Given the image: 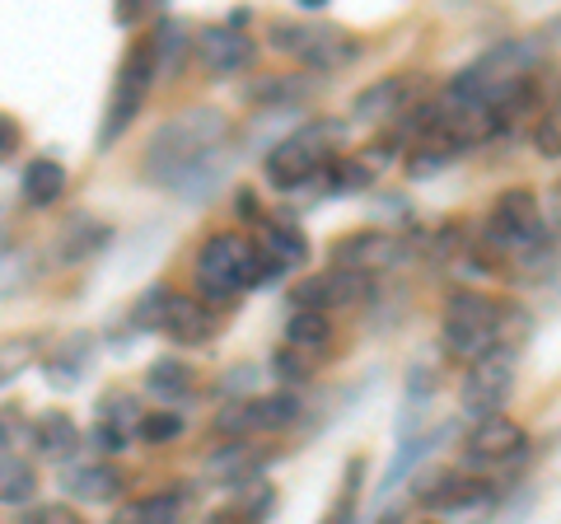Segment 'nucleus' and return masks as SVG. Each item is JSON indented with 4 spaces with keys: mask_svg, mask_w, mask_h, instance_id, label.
<instances>
[{
    "mask_svg": "<svg viewBox=\"0 0 561 524\" xmlns=\"http://www.w3.org/2000/svg\"><path fill=\"white\" fill-rule=\"evenodd\" d=\"M230 117L220 109H183L169 122L150 132L146 150H140V173L154 187L183 192V197H197L202 187H216L225 164H230Z\"/></svg>",
    "mask_w": 561,
    "mask_h": 524,
    "instance_id": "nucleus-1",
    "label": "nucleus"
},
{
    "mask_svg": "<svg viewBox=\"0 0 561 524\" xmlns=\"http://www.w3.org/2000/svg\"><path fill=\"white\" fill-rule=\"evenodd\" d=\"M529 338V314L515 300L486 295L478 286H454L440 305V342L449 356L463 365H478L491 352H519Z\"/></svg>",
    "mask_w": 561,
    "mask_h": 524,
    "instance_id": "nucleus-2",
    "label": "nucleus"
},
{
    "mask_svg": "<svg viewBox=\"0 0 561 524\" xmlns=\"http://www.w3.org/2000/svg\"><path fill=\"white\" fill-rule=\"evenodd\" d=\"M276 282L272 258L257 249L253 235L243 230H216L197 243L192 253V295H202L206 305L230 309L239 295L262 291Z\"/></svg>",
    "mask_w": 561,
    "mask_h": 524,
    "instance_id": "nucleus-3",
    "label": "nucleus"
},
{
    "mask_svg": "<svg viewBox=\"0 0 561 524\" xmlns=\"http://www.w3.org/2000/svg\"><path fill=\"white\" fill-rule=\"evenodd\" d=\"M267 47L290 57L305 76H337L360 61V38L332 20H309V14H286L267 24Z\"/></svg>",
    "mask_w": 561,
    "mask_h": 524,
    "instance_id": "nucleus-4",
    "label": "nucleus"
},
{
    "mask_svg": "<svg viewBox=\"0 0 561 524\" xmlns=\"http://www.w3.org/2000/svg\"><path fill=\"white\" fill-rule=\"evenodd\" d=\"M337 141H342V122L313 117L262 155V179H267L272 192H300L309 183H323L332 160H337Z\"/></svg>",
    "mask_w": 561,
    "mask_h": 524,
    "instance_id": "nucleus-5",
    "label": "nucleus"
},
{
    "mask_svg": "<svg viewBox=\"0 0 561 524\" xmlns=\"http://www.w3.org/2000/svg\"><path fill=\"white\" fill-rule=\"evenodd\" d=\"M482 249L505 258H538L548 249V216H542V202L534 187H501L486 206L482 220Z\"/></svg>",
    "mask_w": 561,
    "mask_h": 524,
    "instance_id": "nucleus-6",
    "label": "nucleus"
},
{
    "mask_svg": "<svg viewBox=\"0 0 561 524\" xmlns=\"http://www.w3.org/2000/svg\"><path fill=\"white\" fill-rule=\"evenodd\" d=\"M160 80V61H154V43L150 33L131 38V47L122 52L117 61V76H113V90H108V109H103V127H99V146L113 150L122 136L131 132V122L146 109V99Z\"/></svg>",
    "mask_w": 561,
    "mask_h": 524,
    "instance_id": "nucleus-7",
    "label": "nucleus"
},
{
    "mask_svg": "<svg viewBox=\"0 0 561 524\" xmlns=\"http://www.w3.org/2000/svg\"><path fill=\"white\" fill-rule=\"evenodd\" d=\"M305 417V403L295 389H267V394H249L234 408L220 412L216 431L225 441H249V435H280Z\"/></svg>",
    "mask_w": 561,
    "mask_h": 524,
    "instance_id": "nucleus-8",
    "label": "nucleus"
},
{
    "mask_svg": "<svg viewBox=\"0 0 561 524\" xmlns=\"http://www.w3.org/2000/svg\"><path fill=\"white\" fill-rule=\"evenodd\" d=\"M529 454V431H524L515 417H486V422H472L463 435V449H459V464L468 474L486 478L491 468H505V464H519Z\"/></svg>",
    "mask_w": 561,
    "mask_h": 524,
    "instance_id": "nucleus-9",
    "label": "nucleus"
},
{
    "mask_svg": "<svg viewBox=\"0 0 561 524\" xmlns=\"http://www.w3.org/2000/svg\"><path fill=\"white\" fill-rule=\"evenodd\" d=\"M515 394V352H491L486 361L468 365L459 379V408L472 422H486V417H501L505 403Z\"/></svg>",
    "mask_w": 561,
    "mask_h": 524,
    "instance_id": "nucleus-10",
    "label": "nucleus"
},
{
    "mask_svg": "<svg viewBox=\"0 0 561 524\" xmlns=\"http://www.w3.org/2000/svg\"><path fill=\"white\" fill-rule=\"evenodd\" d=\"M408 253H412V239L402 230H375V225H370V230H351L342 239H332L328 267H346V272L375 276V272L398 267Z\"/></svg>",
    "mask_w": 561,
    "mask_h": 524,
    "instance_id": "nucleus-11",
    "label": "nucleus"
},
{
    "mask_svg": "<svg viewBox=\"0 0 561 524\" xmlns=\"http://www.w3.org/2000/svg\"><path fill=\"white\" fill-rule=\"evenodd\" d=\"M370 300V276L346 272V267H319L305 272L300 282L286 291L290 309H313V314H332V309H356Z\"/></svg>",
    "mask_w": 561,
    "mask_h": 524,
    "instance_id": "nucleus-12",
    "label": "nucleus"
},
{
    "mask_svg": "<svg viewBox=\"0 0 561 524\" xmlns=\"http://www.w3.org/2000/svg\"><path fill=\"white\" fill-rule=\"evenodd\" d=\"M486 501H491V482L468 474L463 464L435 468L431 478L416 482V505L431 515H463V511H478Z\"/></svg>",
    "mask_w": 561,
    "mask_h": 524,
    "instance_id": "nucleus-13",
    "label": "nucleus"
},
{
    "mask_svg": "<svg viewBox=\"0 0 561 524\" xmlns=\"http://www.w3.org/2000/svg\"><path fill=\"white\" fill-rule=\"evenodd\" d=\"M192 57H197V66H202L206 76L234 80V76H243V71H253L257 43H253L243 29H234L230 20H225V24H206L197 38H192Z\"/></svg>",
    "mask_w": 561,
    "mask_h": 524,
    "instance_id": "nucleus-14",
    "label": "nucleus"
},
{
    "mask_svg": "<svg viewBox=\"0 0 561 524\" xmlns=\"http://www.w3.org/2000/svg\"><path fill=\"white\" fill-rule=\"evenodd\" d=\"M416 76L398 71V76H379L370 80L365 90H356V99H351V117L356 122H370V127H383V122H402L412 109H416Z\"/></svg>",
    "mask_w": 561,
    "mask_h": 524,
    "instance_id": "nucleus-15",
    "label": "nucleus"
},
{
    "mask_svg": "<svg viewBox=\"0 0 561 524\" xmlns=\"http://www.w3.org/2000/svg\"><path fill=\"white\" fill-rule=\"evenodd\" d=\"M220 309L216 305H206L202 295H192V291H173V300H169V319H164V338L173 346H206V342H216L220 338Z\"/></svg>",
    "mask_w": 561,
    "mask_h": 524,
    "instance_id": "nucleus-16",
    "label": "nucleus"
},
{
    "mask_svg": "<svg viewBox=\"0 0 561 524\" xmlns=\"http://www.w3.org/2000/svg\"><path fill=\"white\" fill-rule=\"evenodd\" d=\"M94 441L117 454V449H127L136 441V431H140V403H136V394L131 389H108V394H99V408H94Z\"/></svg>",
    "mask_w": 561,
    "mask_h": 524,
    "instance_id": "nucleus-17",
    "label": "nucleus"
},
{
    "mask_svg": "<svg viewBox=\"0 0 561 524\" xmlns=\"http://www.w3.org/2000/svg\"><path fill=\"white\" fill-rule=\"evenodd\" d=\"M187 501H192V492L183 482H173V487H160V492L122 501L108 524H183Z\"/></svg>",
    "mask_w": 561,
    "mask_h": 524,
    "instance_id": "nucleus-18",
    "label": "nucleus"
},
{
    "mask_svg": "<svg viewBox=\"0 0 561 524\" xmlns=\"http://www.w3.org/2000/svg\"><path fill=\"white\" fill-rule=\"evenodd\" d=\"M272 454L253 445V441H225L206 454V478H216L225 487H249L262 468H267Z\"/></svg>",
    "mask_w": 561,
    "mask_h": 524,
    "instance_id": "nucleus-19",
    "label": "nucleus"
},
{
    "mask_svg": "<svg viewBox=\"0 0 561 524\" xmlns=\"http://www.w3.org/2000/svg\"><path fill=\"white\" fill-rule=\"evenodd\" d=\"M140 379H146V394L160 398V403L173 408V412H179V403L202 394V371H192V365L179 361V356H154Z\"/></svg>",
    "mask_w": 561,
    "mask_h": 524,
    "instance_id": "nucleus-20",
    "label": "nucleus"
},
{
    "mask_svg": "<svg viewBox=\"0 0 561 524\" xmlns=\"http://www.w3.org/2000/svg\"><path fill=\"white\" fill-rule=\"evenodd\" d=\"M66 492L84 501V505H122V492H127V474L108 459H90L80 468L66 474Z\"/></svg>",
    "mask_w": 561,
    "mask_h": 524,
    "instance_id": "nucleus-21",
    "label": "nucleus"
},
{
    "mask_svg": "<svg viewBox=\"0 0 561 524\" xmlns=\"http://www.w3.org/2000/svg\"><path fill=\"white\" fill-rule=\"evenodd\" d=\"M66 183H70V173L61 160H51V155H33L20 169V197L33 212H51V206L66 197Z\"/></svg>",
    "mask_w": 561,
    "mask_h": 524,
    "instance_id": "nucleus-22",
    "label": "nucleus"
},
{
    "mask_svg": "<svg viewBox=\"0 0 561 524\" xmlns=\"http://www.w3.org/2000/svg\"><path fill=\"white\" fill-rule=\"evenodd\" d=\"M253 239L262 243V253H272L280 267L286 272H300V267H309V258H313V243H309V235L300 230L295 220H280V216H267L253 230Z\"/></svg>",
    "mask_w": 561,
    "mask_h": 524,
    "instance_id": "nucleus-23",
    "label": "nucleus"
},
{
    "mask_svg": "<svg viewBox=\"0 0 561 524\" xmlns=\"http://www.w3.org/2000/svg\"><path fill=\"white\" fill-rule=\"evenodd\" d=\"M84 445V431L76 426V417L70 412H43V417H33V449L43 454V459L51 464H70L80 454Z\"/></svg>",
    "mask_w": 561,
    "mask_h": 524,
    "instance_id": "nucleus-24",
    "label": "nucleus"
},
{
    "mask_svg": "<svg viewBox=\"0 0 561 524\" xmlns=\"http://www.w3.org/2000/svg\"><path fill=\"white\" fill-rule=\"evenodd\" d=\"M313 84H319V76H305V71L253 76L249 84H243V99H249L253 109H295V103H305L313 94Z\"/></svg>",
    "mask_w": 561,
    "mask_h": 524,
    "instance_id": "nucleus-25",
    "label": "nucleus"
},
{
    "mask_svg": "<svg viewBox=\"0 0 561 524\" xmlns=\"http://www.w3.org/2000/svg\"><path fill=\"white\" fill-rule=\"evenodd\" d=\"M332 342H337V328H332V314H313V309H290L286 319V346L305 356H328Z\"/></svg>",
    "mask_w": 561,
    "mask_h": 524,
    "instance_id": "nucleus-26",
    "label": "nucleus"
},
{
    "mask_svg": "<svg viewBox=\"0 0 561 524\" xmlns=\"http://www.w3.org/2000/svg\"><path fill=\"white\" fill-rule=\"evenodd\" d=\"M108 239H113V225H108V220L70 216V220L61 225V235H57V253H61L66 262H84V258H94Z\"/></svg>",
    "mask_w": 561,
    "mask_h": 524,
    "instance_id": "nucleus-27",
    "label": "nucleus"
},
{
    "mask_svg": "<svg viewBox=\"0 0 561 524\" xmlns=\"http://www.w3.org/2000/svg\"><path fill=\"white\" fill-rule=\"evenodd\" d=\"M360 482H365V459L356 454V459H346L342 482H337V497H332V505L323 511L319 524H356V511H360Z\"/></svg>",
    "mask_w": 561,
    "mask_h": 524,
    "instance_id": "nucleus-28",
    "label": "nucleus"
},
{
    "mask_svg": "<svg viewBox=\"0 0 561 524\" xmlns=\"http://www.w3.org/2000/svg\"><path fill=\"white\" fill-rule=\"evenodd\" d=\"M169 300H173V286H169V282H154V286H146V291H140L136 300H131L127 323L136 328V333H164Z\"/></svg>",
    "mask_w": 561,
    "mask_h": 524,
    "instance_id": "nucleus-29",
    "label": "nucleus"
},
{
    "mask_svg": "<svg viewBox=\"0 0 561 524\" xmlns=\"http://www.w3.org/2000/svg\"><path fill=\"white\" fill-rule=\"evenodd\" d=\"M150 43H154V61H160V76H173V71H179V61H183V52H192L187 24H183V20H154Z\"/></svg>",
    "mask_w": 561,
    "mask_h": 524,
    "instance_id": "nucleus-30",
    "label": "nucleus"
},
{
    "mask_svg": "<svg viewBox=\"0 0 561 524\" xmlns=\"http://www.w3.org/2000/svg\"><path fill=\"white\" fill-rule=\"evenodd\" d=\"M33 497H38V474H33V464L20 459V454H5V464H0V501L28 505Z\"/></svg>",
    "mask_w": 561,
    "mask_h": 524,
    "instance_id": "nucleus-31",
    "label": "nucleus"
},
{
    "mask_svg": "<svg viewBox=\"0 0 561 524\" xmlns=\"http://www.w3.org/2000/svg\"><path fill=\"white\" fill-rule=\"evenodd\" d=\"M529 141H534L538 160H561V84H557L552 99H542V113L534 122Z\"/></svg>",
    "mask_w": 561,
    "mask_h": 524,
    "instance_id": "nucleus-32",
    "label": "nucleus"
},
{
    "mask_svg": "<svg viewBox=\"0 0 561 524\" xmlns=\"http://www.w3.org/2000/svg\"><path fill=\"white\" fill-rule=\"evenodd\" d=\"M183 431H187V417H183V412H173V408H154V412L140 417L136 441H140V445H173Z\"/></svg>",
    "mask_w": 561,
    "mask_h": 524,
    "instance_id": "nucleus-33",
    "label": "nucleus"
},
{
    "mask_svg": "<svg viewBox=\"0 0 561 524\" xmlns=\"http://www.w3.org/2000/svg\"><path fill=\"white\" fill-rule=\"evenodd\" d=\"M313 371H319V361L305 356V352H295V346L280 342L276 352H272V375L280 379V389H295V384H309Z\"/></svg>",
    "mask_w": 561,
    "mask_h": 524,
    "instance_id": "nucleus-34",
    "label": "nucleus"
},
{
    "mask_svg": "<svg viewBox=\"0 0 561 524\" xmlns=\"http://www.w3.org/2000/svg\"><path fill=\"white\" fill-rule=\"evenodd\" d=\"M20 524H84V515L70 501H47V505H33Z\"/></svg>",
    "mask_w": 561,
    "mask_h": 524,
    "instance_id": "nucleus-35",
    "label": "nucleus"
},
{
    "mask_svg": "<svg viewBox=\"0 0 561 524\" xmlns=\"http://www.w3.org/2000/svg\"><path fill=\"white\" fill-rule=\"evenodd\" d=\"M379 524H426V520H421V505H416V511H383Z\"/></svg>",
    "mask_w": 561,
    "mask_h": 524,
    "instance_id": "nucleus-36",
    "label": "nucleus"
},
{
    "mask_svg": "<svg viewBox=\"0 0 561 524\" xmlns=\"http://www.w3.org/2000/svg\"><path fill=\"white\" fill-rule=\"evenodd\" d=\"M146 20V5H117V24H140Z\"/></svg>",
    "mask_w": 561,
    "mask_h": 524,
    "instance_id": "nucleus-37",
    "label": "nucleus"
},
{
    "mask_svg": "<svg viewBox=\"0 0 561 524\" xmlns=\"http://www.w3.org/2000/svg\"><path fill=\"white\" fill-rule=\"evenodd\" d=\"M0 127H5V160H10V155H14V141H20V136H14V117H5Z\"/></svg>",
    "mask_w": 561,
    "mask_h": 524,
    "instance_id": "nucleus-38",
    "label": "nucleus"
}]
</instances>
